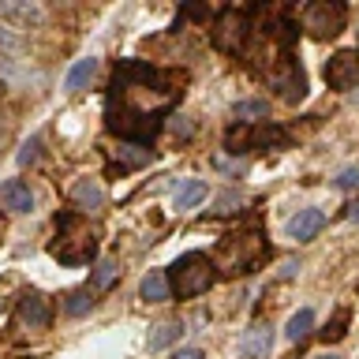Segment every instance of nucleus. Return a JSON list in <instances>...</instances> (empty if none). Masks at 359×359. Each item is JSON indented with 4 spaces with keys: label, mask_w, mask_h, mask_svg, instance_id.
<instances>
[{
    "label": "nucleus",
    "mask_w": 359,
    "mask_h": 359,
    "mask_svg": "<svg viewBox=\"0 0 359 359\" xmlns=\"http://www.w3.org/2000/svg\"><path fill=\"white\" fill-rule=\"evenodd\" d=\"M187 72L154 67L146 60H120L105 94V128L139 146H150L165 116L184 101Z\"/></svg>",
    "instance_id": "obj_1"
},
{
    "label": "nucleus",
    "mask_w": 359,
    "mask_h": 359,
    "mask_svg": "<svg viewBox=\"0 0 359 359\" xmlns=\"http://www.w3.org/2000/svg\"><path fill=\"white\" fill-rule=\"evenodd\" d=\"M97 240H101V229L83 213L67 210L56 217V240H53V258L64 266H86L90 258L97 255Z\"/></svg>",
    "instance_id": "obj_2"
},
{
    "label": "nucleus",
    "mask_w": 359,
    "mask_h": 359,
    "mask_svg": "<svg viewBox=\"0 0 359 359\" xmlns=\"http://www.w3.org/2000/svg\"><path fill=\"white\" fill-rule=\"evenodd\" d=\"M269 251V240L262 232V224H247L240 232H229L217 243V255H213V266L221 269L224 277H240V273H255L262 266V258Z\"/></svg>",
    "instance_id": "obj_3"
},
{
    "label": "nucleus",
    "mask_w": 359,
    "mask_h": 359,
    "mask_svg": "<svg viewBox=\"0 0 359 359\" xmlns=\"http://www.w3.org/2000/svg\"><path fill=\"white\" fill-rule=\"evenodd\" d=\"M213 280H217V266H213V258L202 255V251H187L168 266V288H172V296H180V299L202 296Z\"/></svg>",
    "instance_id": "obj_4"
},
{
    "label": "nucleus",
    "mask_w": 359,
    "mask_h": 359,
    "mask_svg": "<svg viewBox=\"0 0 359 359\" xmlns=\"http://www.w3.org/2000/svg\"><path fill=\"white\" fill-rule=\"evenodd\" d=\"M344 22H348V8L341 0H314V4H307L299 11V27L307 30V38H314V41L337 38V34L344 30Z\"/></svg>",
    "instance_id": "obj_5"
},
{
    "label": "nucleus",
    "mask_w": 359,
    "mask_h": 359,
    "mask_svg": "<svg viewBox=\"0 0 359 359\" xmlns=\"http://www.w3.org/2000/svg\"><path fill=\"white\" fill-rule=\"evenodd\" d=\"M224 146L232 154H251V150H277V146H288V131L277 128V123H240L224 135Z\"/></svg>",
    "instance_id": "obj_6"
},
{
    "label": "nucleus",
    "mask_w": 359,
    "mask_h": 359,
    "mask_svg": "<svg viewBox=\"0 0 359 359\" xmlns=\"http://www.w3.org/2000/svg\"><path fill=\"white\" fill-rule=\"evenodd\" d=\"M251 15L240 8H221L217 15H213V45H217L221 53H232L240 56L243 45H247V34H251Z\"/></svg>",
    "instance_id": "obj_7"
},
{
    "label": "nucleus",
    "mask_w": 359,
    "mask_h": 359,
    "mask_svg": "<svg viewBox=\"0 0 359 359\" xmlns=\"http://www.w3.org/2000/svg\"><path fill=\"white\" fill-rule=\"evenodd\" d=\"M325 86L330 90H355L359 86V45L355 49H341L330 56V64H325Z\"/></svg>",
    "instance_id": "obj_8"
},
{
    "label": "nucleus",
    "mask_w": 359,
    "mask_h": 359,
    "mask_svg": "<svg viewBox=\"0 0 359 359\" xmlns=\"http://www.w3.org/2000/svg\"><path fill=\"white\" fill-rule=\"evenodd\" d=\"M269 83H273V90L285 101H303L307 97V75H303V67L296 64V56L277 60V67L269 72Z\"/></svg>",
    "instance_id": "obj_9"
},
{
    "label": "nucleus",
    "mask_w": 359,
    "mask_h": 359,
    "mask_svg": "<svg viewBox=\"0 0 359 359\" xmlns=\"http://www.w3.org/2000/svg\"><path fill=\"white\" fill-rule=\"evenodd\" d=\"M269 352H273V325L255 322L240 341V359H269Z\"/></svg>",
    "instance_id": "obj_10"
},
{
    "label": "nucleus",
    "mask_w": 359,
    "mask_h": 359,
    "mask_svg": "<svg viewBox=\"0 0 359 359\" xmlns=\"http://www.w3.org/2000/svg\"><path fill=\"white\" fill-rule=\"evenodd\" d=\"M19 322H22V325H30V330H45V325L53 322L49 299H45L41 292H27V296L19 299Z\"/></svg>",
    "instance_id": "obj_11"
},
{
    "label": "nucleus",
    "mask_w": 359,
    "mask_h": 359,
    "mask_svg": "<svg viewBox=\"0 0 359 359\" xmlns=\"http://www.w3.org/2000/svg\"><path fill=\"white\" fill-rule=\"evenodd\" d=\"M322 224H325L322 210H299L296 217L288 221V240H296V243H307V240H314V236L322 232Z\"/></svg>",
    "instance_id": "obj_12"
},
{
    "label": "nucleus",
    "mask_w": 359,
    "mask_h": 359,
    "mask_svg": "<svg viewBox=\"0 0 359 359\" xmlns=\"http://www.w3.org/2000/svg\"><path fill=\"white\" fill-rule=\"evenodd\" d=\"M0 206L11 210V213H30L34 210L30 187L22 184V180H8V184H0Z\"/></svg>",
    "instance_id": "obj_13"
},
{
    "label": "nucleus",
    "mask_w": 359,
    "mask_h": 359,
    "mask_svg": "<svg viewBox=\"0 0 359 359\" xmlns=\"http://www.w3.org/2000/svg\"><path fill=\"white\" fill-rule=\"evenodd\" d=\"M139 292H142L146 303H165L168 292H172V288H168V273H165V269H150V273L142 277Z\"/></svg>",
    "instance_id": "obj_14"
},
{
    "label": "nucleus",
    "mask_w": 359,
    "mask_h": 359,
    "mask_svg": "<svg viewBox=\"0 0 359 359\" xmlns=\"http://www.w3.org/2000/svg\"><path fill=\"white\" fill-rule=\"evenodd\" d=\"M112 161H116L120 168H142L154 161V150L150 146H139V142H123L116 154H112Z\"/></svg>",
    "instance_id": "obj_15"
},
{
    "label": "nucleus",
    "mask_w": 359,
    "mask_h": 359,
    "mask_svg": "<svg viewBox=\"0 0 359 359\" xmlns=\"http://www.w3.org/2000/svg\"><path fill=\"white\" fill-rule=\"evenodd\" d=\"M97 75V60L94 56H83V60H75V67L67 72V79H64V90H72V94H79L90 79Z\"/></svg>",
    "instance_id": "obj_16"
},
{
    "label": "nucleus",
    "mask_w": 359,
    "mask_h": 359,
    "mask_svg": "<svg viewBox=\"0 0 359 359\" xmlns=\"http://www.w3.org/2000/svg\"><path fill=\"white\" fill-rule=\"evenodd\" d=\"M72 198L79 202V210H97L101 202H105V191H101V187L94 184V180H75Z\"/></svg>",
    "instance_id": "obj_17"
},
{
    "label": "nucleus",
    "mask_w": 359,
    "mask_h": 359,
    "mask_svg": "<svg viewBox=\"0 0 359 359\" xmlns=\"http://www.w3.org/2000/svg\"><path fill=\"white\" fill-rule=\"evenodd\" d=\"M0 19H15V22H38L41 19V8L38 4H27V0H0Z\"/></svg>",
    "instance_id": "obj_18"
},
{
    "label": "nucleus",
    "mask_w": 359,
    "mask_h": 359,
    "mask_svg": "<svg viewBox=\"0 0 359 359\" xmlns=\"http://www.w3.org/2000/svg\"><path fill=\"white\" fill-rule=\"evenodd\" d=\"M311 325H314V311L311 307H303V311H296L288 318V325H285V341H292V344H299L303 337L311 333Z\"/></svg>",
    "instance_id": "obj_19"
},
{
    "label": "nucleus",
    "mask_w": 359,
    "mask_h": 359,
    "mask_svg": "<svg viewBox=\"0 0 359 359\" xmlns=\"http://www.w3.org/2000/svg\"><path fill=\"white\" fill-rule=\"evenodd\" d=\"M269 112V101H262V97H251V101H236L232 105V116L236 120H243V123H258Z\"/></svg>",
    "instance_id": "obj_20"
},
{
    "label": "nucleus",
    "mask_w": 359,
    "mask_h": 359,
    "mask_svg": "<svg viewBox=\"0 0 359 359\" xmlns=\"http://www.w3.org/2000/svg\"><path fill=\"white\" fill-rule=\"evenodd\" d=\"M206 195H210V187L202 184V180H187V184L176 191V206H180V210H191V206H198Z\"/></svg>",
    "instance_id": "obj_21"
},
{
    "label": "nucleus",
    "mask_w": 359,
    "mask_h": 359,
    "mask_svg": "<svg viewBox=\"0 0 359 359\" xmlns=\"http://www.w3.org/2000/svg\"><path fill=\"white\" fill-rule=\"evenodd\" d=\"M90 307H94V288H75V292H67V299H64V311L67 314H75V318H79V314H86Z\"/></svg>",
    "instance_id": "obj_22"
},
{
    "label": "nucleus",
    "mask_w": 359,
    "mask_h": 359,
    "mask_svg": "<svg viewBox=\"0 0 359 359\" xmlns=\"http://www.w3.org/2000/svg\"><path fill=\"white\" fill-rule=\"evenodd\" d=\"M348 318H352V311L348 307H341L333 314V322H325V330H322V341L330 344V341H341V337L348 333Z\"/></svg>",
    "instance_id": "obj_23"
},
{
    "label": "nucleus",
    "mask_w": 359,
    "mask_h": 359,
    "mask_svg": "<svg viewBox=\"0 0 359 359\" xmlns=\"http://www.w3.org/2000/svg\"><path fill=\"white\" fill-rule=\"evenodd\" d=\"M184 337V325L180 322H168V325H157V333H150V348L157 352V348H168L172 341H180Z\"/></svg>",
    "instance_id": "obj_24"
},
{
    "label": "nucleus",
    "mask_w": 359,
    "mask_h": 359,
    "mask_svg": "<svg viewBox=\"0 0 359 359\" xmlns=\"http://www.w3.org/2000/svg\"><path fill=\"white\" fill-rule=\"evenodd\" d=\"M116 273H120L116 262H97V269H94V285H90V288H94V292H105L112 280H116Z\"/></svg>",
    "instance_id": "obj_25"
},
{
    "label": "nucleus",
    "mask_w": 359,
    "mask_h": 359,
    "mask_svg": "<svg viewBox=\"0 0 359 359\" xmlns=\"http://www.w3.org/2000/svg\"><path fill=\"white\" fill-rule=\"evenodd\" d=\"M38 157H41V139H27L15 161H19V165H30V161H38Z\"/></svg>",
    "instance_id": "obj_26"
},
{
    "label": "nucleus",
    "mask_w": 359,
    "mask_h": 359,
    "mask_svg": "<svg viewBox=\"0 0 359 359\" xmlns=\"http://www.w3.org/2000/svg\"><path fill=\"white\" fill-rule=\"evenodd\" d=\"M337 187H341V191H352V187H359V168H355V165L341 168V172H337Z\"/></svg>",
    "instance_id": "obj_27"
},
{
    "label": "nucleus",
    "mask_w": 359,
    "mask_h": 359,
    "mask_svg": "<svg viewBox=\"0 0 359 359\" xmlns=\"http://www.w3.org/2000/svg\"><path fill=\"white\" fill-rule=\"evenodd\" d=\"M232 206H240V195H224V198H217L213 213H232Z\"/></svg>",
    "instance_id": "obj_28"
},
{
    "label": "nucleus",
    "mask_w": 359,
    "mask_h": 359,
    "mask_svg": "<svg viewBox=\"0 0 359 359\" xmlns=\"http://www.w3.org/2000/svg\"><path fill=\"white\" fill-rule=\"evenodd\" d=\"M172 359H202V352H198V348H176Z\"/></svg>",
    "instance_id": "obj_29"
},
{
    "label": "nucleus",
    "mask_w": 359,
    "mask_h": 359,
    "mask_svg": "<svg viewBox=\"0 0 359 359\" xmlns=\"http://www.w3.org/2000/svg\"><path fill=\"white\" fill-rule=\"evenodd\" d=\"M296 269H299L296 262H285V266H280V277H285V280H288V277H296Z\"/></svg>",
    "instance_id": "obj_30"
},
{
    "label": "nucleus",
    "mask_w": 359,
    "mask_h": 359,
    "mask_svg": "<svg viewBox=\"0 0 359 359\" xmlns=\"http://www.w3.org/2000/svg\"><path fill=\"white\" fill-rule=\"evenodd\" d=\"M348 217H352V221H359V202H355V206H348Z\"/></svg>",
    "instance_id": "obj_31"
},
{
    "label": "nucleus",
    "mask_w": 359,
    "mask_h": 359,
    "mask_svg": "<svg viewBox=\"0 0 359 359\" xmlns=\"http://www.w3.org/2000/svg\"><path fill=\"white\" fill-rule=\"evenodd\" d=\"M314 359H341V355H333V352H330V355H314Z\"/></svg>",
    "instance_id": "obj_32"
}]
</instances>
